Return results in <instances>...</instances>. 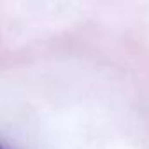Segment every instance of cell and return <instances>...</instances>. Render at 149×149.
I'll return each instance as SVG.
<instances>
[{"label":"cell","mask_w":149,"mask_h":149,"mask_svg":"<svg viewBox=\"0 0 149 149\" xmlns=\"http://www.w3.org/2000/svg\"><path fill=\"white\" fill-rule=\"evenodd\" d=\"M0 149H6V147H4V146H2V144H0Z\"/></svg>","instance_id":"cell-1"}]
</instances>
